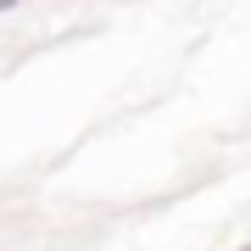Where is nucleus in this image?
<instances>
[{
    "label": "nucleus",
    "mask_w": 251,
    "mask_h": 251,
    "mask_svg": "<svg viewBox=\"0 0 251 251\" xmlns=\"http://www.w3.org/2000/svg\"><path fill=\"white\" fill-rule=\"evenodd\" d=\"M0 6H17V0H0Z\"/></svg>",
    "instance_id": "f257e3e1"
},
{
    "label": "nucleus",
    "mask_w": 251,
    "mask_h": 251,
    "mask_svg": "<svg viewBox=\"0 0 251 251\" xmlns=\"http://www.w3.org/2000/svg\"><path fill=\"white\" fill-rule=\"evenodd\" d=\"M240 251H251V246H240Z\"/></svg>",
    "instance_id": "f03ea898"
}]
</instances>
